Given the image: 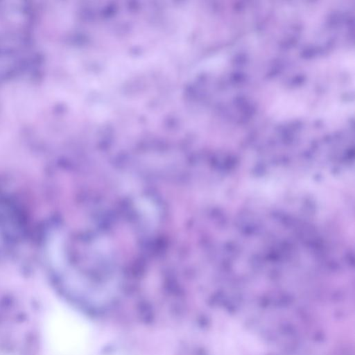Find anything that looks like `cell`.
<instances>
[{
	"label": "cell",
	"mask_w": 355,
	"mask_h": 355,
	"mask_svg": "<svg viewBox=\"0 0 355 355\" xmlns=\"http://www.w3.org/2000/svg\"><path fill=\"white\" fill-rule=\"evenodd\" d=\"M42 334L46 355H91L93 343L89 324L69 308L52 307L44 316Z\"/></svg>",
	"instance_id": "6da1fadb"
},
{
	"label": "cell",
	"mask_w": 355,
	"mask_h": 355,
	"mask_svg": "<svg viewBox=\"0 0 355 355\" xmlns=\"http://www.w3.org/2000/svg\"><path fill=\"white\" fill-rule=\"evenodd\" d=\"M217 338L218 355H260L261 341L237 321L225 318Z\"/></svg>",
	"instance_id": "7a4b0ae2"
}]
</instances>
